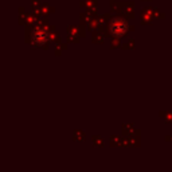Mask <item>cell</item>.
I'll return each mask as SVG.
<instances>
[{
    "mask_svg": "<svg viewBox=\"0 0 172 172\" xmlns=\"http://www.w3.org/2000/svg\"><path fill=\"white\" fill-rule=\"evenodd\" d=\"M125 30H126V26H125V23H124L122 20H114V22L112 23V26H110L112 34L118 35V37H121V35L125 34Z\"/></svg>",
    "mask_w": 172,
    "mask_h": 172,
    "instance_id": "6da1fadb",
    "label": "cell"
},
{
    "mask_svg": "<svg viewBox=\"0 0 172 172\" xmlns=\"http://www.w3.org/2000/svg\"><path fill=\"white\" fill-rule=\"evenodd\" d=\"M34 41L37 42L38 44L44 43V42L47 41V32L46 31H37V34H35V37H34Z\"/></svg>",
    "mask_w": 172,
    "mask_h": 172,
    "instance_id": "7a4b0ae2",
    "label": "cell"
}]
</instances>
